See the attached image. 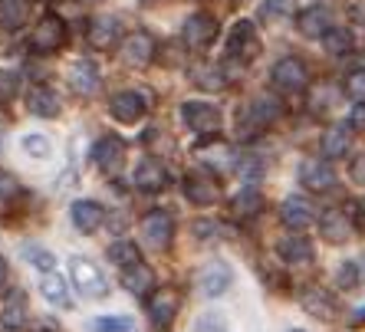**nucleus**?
Returning a JSON list of instances; mask_svg holds the SVG:
<instances>
[{"instance_id": "33", "label": "nucleus", "mask_w": 365, "mask_h": 332, "mask_svg": "<svg viewBox=\"0 0 365 332\" xmlns=\"http://www.w3.org/2000/svg\"><path fill=\"white\" fill-rule=\"evenodd\" d=\"M323 46L329 56H346V53H352V46H356V40H352V33L349 30H342V26H329L323 36Z\"/></svg>"}, {"instance_id": "4", "label": "nucleus", "mask_w": 365, "mask_h": 332, "mask_svg": "<svg viewBox=\"0 0 365 332\" xmlns=\"http://www.w3.org/2000/svg\"><path fill=\"white\" fill-rule=\"evenodd\" d=\"M181 119H185V125L191 128V132H197V135H204V138L217 135L224 125L217 105H211V103H185L181 105Z\"/></svg>"}, {"instance_id": "41", "label": "nucleus", "mask_w": 365, "mask_h": 332, "mask_svg": "<svg viewBox=\"0 0 365 332\" xmlns=\"http://www.w3.org/2000/svg\"><path fill=\"white\" fill-rule=\"evenodd\" d=\"M24 148L30 155H36V158H46V155H50V142H46V135H26L24 138Z\"/></svg>"}, {"instance_id": "5", "label": "nucleus", "mask_w": 365, "mask_h": 332, "mask_svg": "<svg viewBox=\"0 0 365 332\" xmlns=\"http://www.w3.org/2000/svg\"><path fill=\"white\" fill-rule=\"evenodd\" d=\"M217 40V20L211 17V14H191V17L185 20V26H181V43H185L187 50H207L211 43Z\"/></svg>"}, {"instance_id": "16", "label": "nucleus", "mask_w": 365, "mask_h": 332, "mask_svg": "<svg viewBox=\"0 0 365 332\" xmlns=\"http://www.w3.org/2000/svg\"><path fill=\"white\" fill-rule=\"evenodd\" d=\"M280 221H283V227H289V230H306L309 224H316V207H313V201H306V197H287L283 201V207H280Z\"/></svg>"}, {"instance_id": "44", "label": "nucleus", "mask_w": 365, "mask_h": 332, "mask_svg": "<svg viewBox=\"0 0 365 332\" xmlns=\"http://www.w3.org/2000/svg\"><path fill=\"white\" fill-rule=\"evenodd\" d=\"M349 175H352V181H356V185L365 187V155H356V162L349 165Z\"/></svg>"}, {"instance_id": "34", "label": "nucleus", "mask_w": 365, "mask_h": 332, "mask_svg": "<svg viewBox=\"0 0 365 332\" xmlns=\"http://www.w3.org/2000/svg\"><path fill=\"white\" fill-rule=\"evenodd\" d=\"M109 260L119 266V270H125V266H132V264L142 260V250H138L132 240H115V244L109 247Z\"/></svg>"}, {"instance_id": "18", "label": "nucleus", "mask_w": 365, "mask_h": 332, "mask_svg": "<svg viewBox=\"0 0 365 332\" xmlns=\"http://www.w3.org/2000/svg\"><path fill=\"white\" fill-rule=\"evenodd\" d=\"M26 316H30V303H26V293L24 290H10L4 306H0V326L7 332H17L24 329Z\"/></svg>"}, {"instance_id": "26", "label": "nucleus", "mask_w": 365, "mask_h": 332, "mask_svg": "<svg viewBox=\"0 0 365 332\" xmlns=\"http://www.w3.org/2000/svg\"><path fill=\"white\" fill-rule=\"evenodd\" d=\"M277 254H280L289 266H303L316 256V250H313V240H306V237H283L280 244H277Z\"/></svg>"}, {"instance_id": "37", "label": "nucleus", "mask_w": 365, "mask_h": 332, "mask_svg": "<svg viewBox=\"0 0 365 332\" xmlns=\"http://www.w3.org/2000/svg\"><path fill=\"white\" fill-rule=\"evenodd\" d=\"M93 332H135V326L125 316H99L93 319Z\"/></svg>"}, {"instance_id": "52", "label": "nucleus", "mask_w": 365, "mask_h": 332, "mask_svg": "<svg viewBox=\"0 0 365 332\" xmlns=\"http://www.w3.org/2000/svg\"><path fill=\"white\" fill-rule=\"evenodd\" d=\"M40 332H46V329H40Z\"/></svg>"}, {"instance_id": "20", "label": "nucleus", "mask_w": 365, "mask_h": 332, "mask_svg": "<svg viewBox=\"0 0 365 332\" xmlns=\"http://www.w3.org/2000/svg\"><path fill=\"white\" fill-rule=\"evenodd\" d=\"M109 109H112V115L119 122H125V125H132V122H138L145 115V99L138 93H132V89H125V93H115L112 95V103H109Z\"/></svg>"}, {"instance_id": "13", "label": "nucleus", "mask_w": 365, "mask_h": 332, "mask_svg": "<svg viewBox=\"0 0 365 332\" xmlns=\"http://www.w3.org/2000/svg\"><path fill=\"white\" fill-rule=\"evenodd\" d=\"M119 46H122V63H125V66L142 69V66H148V63L155 60V40L145 33V30L128 33Z\"/></svg>"}, {"instance_id": "27", "label": "nucleus", "mask_w": 365, "mask_h": 332, "mask_svg": "<svg viewBox=\"0 0 365 332\" xmlns=\"http://www.w3.org/2000/svg\"><path fill=\"white\" fill-rule=\"evenodd\" d=\"M26 105L40 119H56L60 115V95L53 93V89H46V85H34L30 95H26Z\"/></svg>"}, {"instance_id": "50", "label": "nucleus", "mask_w": 365, "mask_h": 332, "mask_svg": "<svg viewBox=\"0 0 365 332\" xmlns=\"http://www.w3.org/2000/svg\"><path fill=\"white\" fill-rule=\"evenodd\" d=\"M289 332H303V329H289Z\"/></svg>"}, {"instance_id": "35", "label": "nucleus", "mask_w": 365, "mask_h": 332, "mask_svg": "<svg viewBox=\"0 0 365 332\" xmlns=\"http://www.w3.org/2000/svg\"><path fill=\"white\" fill-rule=\"evenodd\" d=\"M359 283H362V266H359L356 260L339 264V270H336V286H339V290H356Z\"/></svg>"}, {"instance_id": "17", "label": "nucleus", "mask_w": 365, "mask_h": 332, "mask_svg": "<svg viewBox=\"0 0 365 332\" xmlns=\"http://www.w3.org/2000/svg\"><path fill=\"white\" fill-rule=\"evenodd\" d=\"M319 221V234H323V240H329V244H346L349 237H352V217H349L346 211H326V214H319L316 217Z\"/></svg>"}, {"instance_id": "32", "label": "nucleus", "mask_w": 365, "mask_h": 332, "mask_svg": "<svg viewBox=\"0 0 365 332\" xmlns=\"http://www.w3.org/2000/svg\"><path fill=\"white\" fill-rule=\"evenodd\" d=\"M30 17L26 0H0V26L4 30H20Z\"/></svg>"}, {"instance_id": "21", "label": "nucleus", "mask_w": 365, "mask_h": 332, "mask_svg": "<svg viewBox=\"0 0 365 332\" xmlns=\"http://www.w3.org/2000/svg\"><path fill=\"white\" fill-rule=\"evenodd\" d=\"M69 89L76 95H93L99 93V66L93 60H79L69 69Z\"/></svg>"}, {"instance_id": "45", "label": "nucleus", "mask_w": 365, "mask_h": 332, "mask_svg": "<svg viewBox=\"0 0 365 332\" xmlns=\"http://www.w3.org/2000/svg\"><path fill=\"white\" fill-rule=\"evenodd\" d=\"M214 230H217V227H214L211 221H197L195 224V237H211Z\"/></svg>"}, {"instance_id": "24", "label": "nucleus", "mask_w": 365, "mask_h": 332, "mask_svg": "<svg viewBox=\"0 0 365 332\" xmlns=\"http://www.w3.org/2000/svg\"><path fill=\"white\" fill-rule=\"evenodd\" d=\"M349 145H352V128L349 125H329L319 138V148H323V158L336 162L342 155H349Z\"/></svg>"}, {"instance_id": "7", "label": "nucleus", "mask_w": 365, "mask_h": 332, "mask_svg": "<svg viewBox=\"0 0 365 332\" xmlns=\"http://www.w3.org/2000/svg\"><path fill=\"white\" fill-rule=\"evenodd\" d=\"M185 197L197 207H211L221 201V187L211 171H187L185 175Z\"/></svg>"}, {"instance_id": "48", "label": "nucleus", "mask_w": 365, "mask_h": 332, "mask_svg": "<svg viewBox=\"0 0 365 332\" xmlns=\"http://www.w3.org/2000/svg\"><path fill=\"white\" fill-rule=\"evenodd\" d=\"M83 4H102V0H83Z\"/></svg>"}, {"instance_id": "36", "label": "nucleus", "mask_w": 365, "mask_h": 332, "mask_svg": "<svg viewBox=\"0 0 365 332\" xmlns=\"http://www.w3.org/2000/svg\"><path fill=\"white\" fill-rule=\"evenodd\" d=\"M20 93V76L14 69H0V105H10Z\"/></svg>"}, {"instance_id": "22", "label": "nucleus", "mask_w": 365, "mask_h": 332, "mask_svg": "<svg viewBox=\"0 0 365 332\" xmlns=\"http://www.w3.org/2000/svg\"><path fill=\"white\" fill-rule=\"evenodd\" d=\"M299 303H303L306 313L316 316L319 323H332V319H336V299H332V293L319 290V286H309Z\"/></svg>"}, {"instance_id": "29", "label": "nucleus", "mask_w": 365, "mask_h": 332, "mask_svg": "<svg viewBox=\"0 0 365 332\" xmlns=\"http://www.w3.org/2000/svg\"><path fill=\"white\" fill-rule=\"evenodd\" d=\"M122 283H125L128 293H135V296H148L152 286H155V273H152V266H145L142 260H138V264H132V266L122 270Z\"/></svg>"}, {"instance_id": "51", "label": "nucleus", "mask_w": 365, "mask_h": 332, "mask_svg": "<svg viewBox=\"0 0 365 332\" xmlns=\"http://www.w3.org/2000/svg\"><path fill=\"white\" fill-rule=\"evenodd\" d=\"M145 4H152V0H145Z\"/></svg>"}, {"instance_id": "11", "label": "nucleus", "mask_w": 365, "mask_h": 332, "mask_svg": "<svg viewBox=\"0 0 365 332\" xmlns=\"http://www.w3.org/2000/svg\"><path fill=\"white\" fill-rule=\"evenodd\" d=\"M142 237L148 240L152 250H168L171 237H175V221L165 211H148L142 217Z\"/></svg>"}, {"instance_id": "39", "label": "nucleus", "mask_w": 365, "mask_h": 332, "mask_svg": "<svg viewBox=\"0 0 365 332\" xmlns=\"http://www.w3.org/2000/svg\"><path fill=\"white\" fill-rule=\"evenodd\" d=\"M346 95L356 103H365V69H352L346 76Z\"/></svg>"}, {"instance_id": "40", "label": "nucleus", "mask_w": 365, "mask_h": 332, "mask_svg": "<svg viewBox=\"0 0 365 332\" xmlns=\"http://www.w3.org/2000/svg\"><path fill=\"white\" fill-rule=\"evenodd\" d=\"M17 197H20V181L0 168V204H10V201H17Z\"/></svg>"}, {"instance_id": "43", "label": "nucleus", "mask_w": 365, "mask_h": 332, "mask_svg": "<svg viewBox=\"0 0 365 332\" xmlns=\"http://www.w3.org/2000/svg\"><path fill=\"white\" fill-rule=\"evenodd\" d=\"M349 128L352 132H365V103H356V109L349 112Z\"/></svg>"}, {"instance_id": "38", "label": "nucleus", "mask_w": 365, "mask_h": 332, "mask_svg": "<svg viewBox=\"0 0 365 332\" xmlns=\"http://www.w3.org/2000/svg\"><path fill=\"white\" fill-rule=\"evenodd\" d=\"M24 256H26V260H30V264H34L40 273H46V270H53V266H56V256H53L50 250L36 247V244H30V247H24Z\"/></svg>"}, {"instance_id": "6", "label": "nucleus", "mask_w": 365, "mask_h": 332, "mask_svg": "<svg viewBox=\"0 0 365 332\" xmlns=\"http://www.w3.org/2000/svg\"><path fill=\"white\" fill-rule=\"evenodd\" d=\"M66 24H63L56 14H46V17L36 24V30L30 33V50L34 53H56V50H63V43H66Z\"/></svg>"}, {"instance_id": "23", "label": "nucleus", "mask_w": 365, "mask_h": 332, "mask_svg": "<svg viewBox=\"0 0 365 332\" xmlns=\"http://www.w3.org/2000/svg\"><path fill=\"white\" fill-rule=\"evenodd\" d=\"M168 185V171H165V165L158 162V158H145V162H138L135 168V187L138 191H162V187Z\"/></svg>"}, {"instance_id": "1", "label": "nucleus", "mask_w": 365, "mask_h": 332, "mask_svg": "<svg viewBox=\"0 0 365 332\" xmlns=\"http://www.w3.org/2000/svg\"><path fill=\"white\" fill-rule=\"evenodd\" d=\"M277 115H280V99H277V95H257L254 103L244 109V115H240L237 135L244 138V142L264 135L267 128L277 122Z\"/></svg>"}, {"instance_id": "2", "label": "nucleus", "mask_w": 365, "mask_h": 332, "mask_svg": "<svg viewBox=\"0 0 365 332\" xmlns=\"http://www.w3.org/2000/svg\"><path fill=\"white\" fill-rule=\"evenodd\" d=\"M69 280H73V290L89 299L109 296V280H106V273H102L89 256H73V260H69Z\"/></svg>"}, {"instance_id": "9", "label": "nucleus", "mask_w": 365, "mask_h": 332, "mask_svg": "<svg viewBox=\"0 0 365 332\" xmlns=\"http://www.w3.org/2000/svg\"><path fill=\"white\" fill-rule=\"evenodd\" d=\"M86 40H89V46H93V50L112 53L122 43V20L119 17H109V14H102V17L89 20Z\"/></svg>"}, {"instance_id": "31", "label": "nucleus", "mask_w": 365, "mask_h": 332, "mask_svg": "<svg viewBox=\"0 0 365 332\" xmlns=\"http://www.w3.org/2000/svg\"><path fill=\"white\" fill-rule=\"evenodd\" d=\"M40 290H43V296L50 299L53 306H60V309H69L73 306V299H69V293H66V283L56 276L53 270H46L43 273V280H40Z\"/></svg>"}, {"instance_id": "12", "label": "nucleus", "mask_w": 365, "mask_h": 332, "mask_svg": "<svg viewBox=\"0 0 365 332\" xmlns=\"http://www.w3.org/2000/svg\"><path fill=\"white\" fill-rule=\"evenodd\" d=\"M93 162L102 175H115L125 165V142L119 135H102L93 145Z\"/></svg>"}, {"instance_id": "10", "label": "nucleus", "mask_w": 365, "mask_h": 332, "mask_svg": "<svg viewBox=\"0 0 365 332\" xmlns=\"http://www.w3.org/2000/svg\"><path fill=\"white\" fill-rule=\"evenodd\" d=\"M230 283H234V273H230V266L224 264V260H207V264L197 270V290L211 299L224 296V293L230 290Z\"/></svg>"}, {"instance_id": "42", "label": "nucleus", "mask_w": 365, "mask_h": 332, "mask_svg": "<svg viewBox=\"0 0 365 332\" xmlns=\"http://www.w3.org/2000/svg\"><path fill=\"white\" fill-rule=\"evenodd\" d=\"M191 332H224V326H221V319H217V316H201Z\"/></svg>"}, {"instance_id": "14", "label": "nucleus", "mask_w": 365, "mask_h": 332, "mask_svg": "<svg viewBox=\"0 0 365 332\" xmlns=\"http://www.w3.org/2000/svg\"><path fill=\"white\" fill-rule=\"evenodd\" d=\"M181 309V296L171 286H162V290H155L152 299H148V316H152V323L158 326V329H165V326H171V319L178 316Z\"/></svg>"}, {"instance_id": "30", "label": "nucleus", "mask_w": 365, "mask_h": 332, "mask_svg": "<svg viewBox=\"0 0 365 332\" xmlns=\"http://www.w3.org/2000/svg\"><path fill=\"white\" fill-rule=\"evenodd\" d=\"M191 83H195L197 89H207V93H221L224 83H227V76H224L221 66H214V63H201V66L191 69Z\"/></svg>"}, {"instance_id": "47", "label": "nucleus", "mask_w": 365, "mask_h": 332, "mask_svg": "<svg viewBox=\"0 0 365 332\" xmlns=\"http://www.w3.org/2000/svg\"><path fill=\"white\" fill-rule=\"evenodd\" d=\"M4 286H7V260L0 256V290H4Z\"/></svg>"}, {"instance_id": "28", "label": "nucleus", "mask_w": 365, "mask_h": 332, "mask_svg": "<svg viewBox=\"0 0 365 332\" xmlns=\"http://www.w3.org/2000/svg\"><path fill=\"white\" fill-rule=\"evenodd\" d=\"M332 26V10L329 7H309L297 17V30L303 36H323Z\"/></svg>"}, {"instance_id": "49", "label": "nucleus", "mask_w": 365, "mask_h": 332, "mask_svg": "<svg viewBox=\"0 0 365 332\" xmlns=\"http://www.w3.org/2000/svg\"><path fill=\"white\" fill-rule=\"evenodd\" d=\"M234 4H247V0H234Z\"/></svg>"}, {"instance_id": "8", "label": "nucleus", "mask_w": 365, "mask_h": 332, "mask_svg": "<svg viewBox=\"0 0 365 332\" xmlns=\"http://www.w3.org/2000/svg\"><path fill=\"white\" fill-rule=\"evenodd\" d=\"M270 76L280 93H303L306 85H309V69H306V63L297 60V56H283V60L273 66Z\"/></svg>"}, {"instance_id": "46", "label": "nucleus", "mask_w": 365, "mask_h": 332, "mask_svg": "<svg viewBox=\"0 0 365 332\" xmlns=\"http://www.w3.org/2000/svg\"><path fill=\"white\" fill-rule=\"evenodd\" d=\"M277 10H287V0H270L267 4V14H277Z\"/></svg>"}, {"instance_id": "15", "label": "nucleus", "mask_w": 365, "mask_h": 332, "mask_svg": "<svg viewBox=\"0 0 365 332\" xmlns=\"http://www.w3.org/2000/svg\"><path fill=\"white\" fill-rule=\"evenodd\" d=\"M299 181H303V187H309L313 194H326V191H332L336 187V171H332L329 162H303L299 165Z\"/></svg>"}, {"instance_id": "3", "label": "nucleus", "mask_w": 365, "mask_h": 332, "mask_svg": "<svg viewBox=\"0 0 365 332\" xmlns=\"http://www.w3.org/2000/svg\"><path fill=\"white\" fill-rule=\"evenodd\" d=\"M264 50V43L257 36V26L250 20H237V24L230 26V36H227V56L230 60H237L240 66L247 63H254Z\"/></svg>"}, {"instance_id": "19", "label": "nucleus", "mask_w": 365, "mask_h": 332, "mask_svg": "<svg viewBox=\"0 0 365 332\" xmlns=\"http://www.w3.org/2000/svg\"><path fill=\"white\" fill-rule=\"evenodd\" d=\"M260 211H264L260 187H240L237 194L230 197V217H234V221H254Z\"/></svg>"}, {"instance_id": "25", "label": "nucleus", "mask_w": 365, "mask_h": 332, "mask_svg": "<svg viewBox=\"0 0 365 332\" xmlns=\"http://www.w3.org/2000/svg\"><path fill=\"white\" fill-rule=\"evenodd\" d=\"M69 221H73L76 230H83V234H93V230H99V224L106 221V211H102V204H96V201H76V204L69 207Z\"/></svg>"}]
</instances>
